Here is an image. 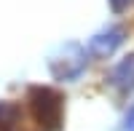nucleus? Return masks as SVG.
Here are the masks:
<instances>
[{
    "mask_svg": "<svg viewBox=\"0 0 134 131\" xmlns=\"http://www.w3.org/2000/svg\"><path fill=\"white\" fill-rule=\"evenodd\" d=\"M27 104L43 131H59L64 123V96L51 86H30Z\"/></svg>",
    "mask_w": 134,
    "mask_h": 131,
    "instance_id": "obj_1",
    "label": "nucleus"
},
{
    "mask_svg": "<svg viewBox=\"0 0 134 131\" xmlns=\"http://www.w3.org/2000/svg\"><path fill=\"white\" fill-rule=\"evenodd\" d=\"M124 40H126V29L118 27V24H110V27L99 29V32H94V35L88 38L86 51L91 53V56H97V59H107L124 46Z\"/></svg>",
    "mask_w": 134,
    "mask_h": 131,
    "instance_id": "obj_2",
    "label": "nucleus"
},
{
    "mask_svg": "<svg viewBox=\"0 0 134 131\" xmlns=\"http://www.w3.org/2000/svg\"><path fill=\"white\" fill-rule=\"evenodd\" d=\"M86 48H75V53L70 56H59V59H51L48 62V70H51V75L57 80H78L83 75V70H86Z\"/></svg>",
    "mask_w": 134,
    "mask_h": 131,
    "instance_id": "obj_3",
    "label": "nucleus"
},
{
    "mask_svg": "<svg viewBox=\"0 0 134 131\" xmlns=\"http://www.w3.org/2000/svg\"><path fill=\"white\" fill-rule=\"evenodd\" d=\"M107 83L121 94H131L134 91V53H126L121 62L113 64V70L107 75Z\"/></svg>",
    "mask_w": 134,
    "mask_h": 131,
    "instance_id": "obj_4",
    "label": "nucleus"
},
{
    "mask_svg": "<svg viewBox=\"0 0 134 131\" xmlns=\"http://www.w3.org/2000/svg\"><path fill=\"white\" fill-rule=\"evenodd\" d=\"M19 128V107L14 102H0V131Z\"/></svg>",
    "mask_w": 134,
    "mask_h": 131,
    "instance_id": "obj_5",
    "label": "nucleus"
},
{
    "mask_svg": "<svg viewBox=\"0 0 134 131\" xmlns=\"http://www.w3.org/2000/svg\"><path fill=\"white\" fill-rule=\"evenodd\" d=\"M124 131H134V104L129 107V112L124 115V126H121Z\"/></svg>",
    "mask_w": 134,
    "mask_h": 131,
    "instance_id": "obj_6",
    "label": "nucleus"
},
{
    "mask_svg": "<svg viewBox=\"0 0 134 131\" xmlns=\"http://www.w3.org/2000/svg\"><path fill=\"white\" fill-rule=\"evenodd\" d=\"M129 3H131V0H110V8H113V11H124Z\"/></svg>",
    "mask_w": 134,
    "mask_h": 131,
    "instance_id": "obj_7",
    "label": "nucleus"
}]
</instances>
